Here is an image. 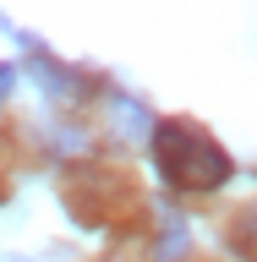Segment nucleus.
Instances as JSON below:
<instances>
[{"mask_svg": "<svg viewBox=\"0 0 257 262\" xmlns=\"http://www.w3.org/2000/svg\"><path fill=\"white\" fill-rule=\"evenodd\" d=\"M110 110H115V137H148V131H153L148 110H143V104H131V98L115 93V98H110Z\"/></svg>", "mask_w": 257, "mask_h": 262, "instance_id": "39448f33", "label": "nucleus"}, {"mask_svg": "<svg viewBox=\"0 0 257 262\" xmlns=\"http://www.w3.org/2000/svg\"><path fill=\"white\" fill-rule=\"evenodd\" d=\"M61 202H66V213H71L82 229H110V224H121V219H131L143 196H137V186H131L121 169L77 164V169L61 175Z\"/></svg>", "mask_w": 257, "mask_h": 262, "instance_id": "f03ea898", "label": "nucleus"}, {"mask_svg": "<svg viewBox=\"0 0 257 262\" xmlns=\"http://www.w3.org/2000/svg\"><path fill=\"white\" fill-rule=\"evenodd\" d=\"M153 169L181 191H219L235 175V159L208 131L186 126V120H164V126H153Z\"/></svg>", "mask_w": 257, "mask_h": 262, "instance_id": "f257e3e1", "label": "nucleus"}, {"mask_svg": "<svg viewBox=\"0 0 257 262\" xmlns=\"http://www.w3.org/2000/svg\"><path fill=\"white\" fill-rule=\"evenodd\" d=\"M186 246H192L186 224H181L175 213H164V219H159V241H153V262H181V257H186Z\"/></svg>", "mask_w": 257, "mask_h": 262, "instance_id": "20e7f679", "label": "nucleus"}, {"mask_svg": "<svg viewBox=\"0 0 257 262\" xmlns=\"http://www.w3.org/2000/svg\"><path fill=\"white\" fill-rule=\"evenodd\" d=\"M230 251H235V262H252V213H235V224H230Z\"/></svg>", "mask_w": 257, "mask_h": 262, "instance_id": "423d86ee", "label": "nucleus"}, {"mask_svg": "<svg viewBox=\"0 0 257 262\" xmlns=\"http://www.w3.org/2000/svg\"><path fill=\"white\" fill-rule=\"evenodd\" d=\"M11 88H16V66H11V60H0V98L11 93Z\"/></svg>", "mask_w": 257, "mask_h": 262, "instance_id": "0eeeda50", "label": "nucleus"}, {"mask_svg": "<svg viewBox=\"0 0 257 262\" xmlns=\"http://www.w3.org/2000/svg\"><path fill=\"white\" fill-rule=\"evenodd\" d=\"M22 49H28V71L38 77V88H44L49 98H82V93H88V82H82V71L61 66V60H55V55H49L44 44H33V38H28Z\"/></svg>", "mask_w": 257, "mask_h": 262, "instance_id": "7ed1b4c3", "label": "nucleus"}]
</instances>
